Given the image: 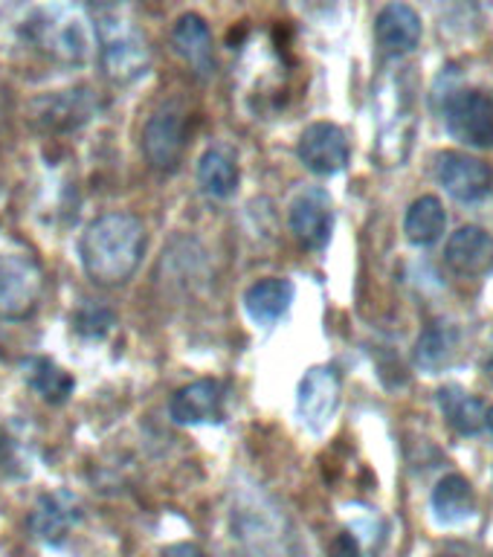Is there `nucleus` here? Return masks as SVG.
Listing matches in <instances>:
<instances>
[{
  "mask_svg": "<svg viewBox=\"0 0 493 557\" xmlns=\"http://www.w3.org/2000/svg\"><path fill=\"white\" fill-rule=\"evenodd\" d=\"M186 151V113L174 102L160 104L143 128V154L155 172H174Z\"/></svg>",
  "mask_w": 493,
  "mask_h": 557,
  "instance_id": "nucleus-5",
  "label": "nucleus"
},
{
  "mask_svg": "<svg viewBox=\"0 0 493 557\" xmlns=\"http://www.w3.org/2000/svg\"><path fill=\"white\" fill-rule=\"evenodd\" d=\"M96 99L87 87L76 90H59V94L41 96L33 102V122L41 131L50 134H67V131L82 128L96 113Z\"/></svg>",
  "mask_w": 493,
  "mask_h": 557,
  "instance_id": "nucleus-11",
  "label": "nucleus"
},
{
  "mask_svg": "<svg viewBox=\"0 0 493 557\" xmlns=\"http://www.w3.org/2000/svg\"><path fill=\"white\" fill-rule=\"evenodd\" d=\"M439 181H442V186L451 191L453 198L468 200V203L488 198L493 189L491 165L468 154H442Z\"/></svg>",
  "mask_w": 493,
  "mask_h": 557,
  "instance_id": "nucleus-14",
  "label": "nucleus"
},
{
  "mask_svg": "<svg viewBox=\"0 0 493 557\" xmlns=\"http://www.w3.org/2000/svg\"><path fill=\"white\" fill-rule=\"evenodd\" d=\"M226 386L215 377H200L174 392L169 400V416L174 424L195 426V424H218L224 421Z\"/></svg>",
  "mask_w": 493,
  "mask_h": 557,
  "instance_id": "nucleus-10",
  "label": "nucleus"
},
{
  "mask_svg": "<svg viewBox=\"0 0 493 557\" xmlns=\"http://www.w3.org/2000/svg\"><path fill=\"white\" fill-rule=\"evenodd\" d=\"M334 557H360V548H357V540L352 534H340L334 540Z\"/></svg>",
  "mask_w": 493,
  "mask_h": 557,
  "instance_id": "nucleus-26",
  "label": "nucleus"
},
{
  "mask_svg": "<svg viewBox=\"0 0 493 557\" xmlns=\"http://www.w3.org/2000/svg\"><path fill=\"white\" fill-rule=\"evenodd\" d=\"M456 343H459V334L447 322H435L418 339L416 363L424 372H439V369H444L456 357Z\"/></svg>",
  "mask_w": 493,
  "mask_h": 557,
  "instance_id": "nucleus-24",
  "label": "nucleus"
},
{
  "mask_svg": "<svg viewBox=\"0 0 493 557\" xmlns=\"http://www.w3.org/2000/svg\"><path fill=\"white\" fill-rule=\"evenodd\" d=\"M99 64H102L104 78L111 85H131L137 82L151 64V50H148L146 35L137 26L125 21L104 17L99 24Z\"/></svg>",
  "mask_w": 493,
  "mask_h": 557,
  "instance_id": "nucleus-3",
  "label": "nucleus"
},
{
  "mask_svg": "<svg viewBox=\"0 0 493 557\" xmlns=\"http://www.w3.org/2000/svg\"><path fill=\"white\" fill-rule=\"evenodd\" d=\"M374 38L381 44V50L390 52V55L412 52L421 41V15L400 0L386 3L374 21Z\"/></svg>",
  "mask_w": 493,
  "mask_h": 557,
  "instance_id": "nucleus-15",
  "label": "nucleus"
},
{
  "mask_svg": "<svg viewBox=\"0 0 493 557\" xmlns=\"http://www.w3.org/2000/svg\"><path fill=\"white\" fill-rule=\"evenodd\" d=\"M444 224H447V215H444L442 200L433 198V195H424V198L412 200V207L407 209L404 233L418 247H430V244L442 238Z\"/></svg>",
  "mask_w": 493,
  "mask_h": 557,
  "instance_id": "nucleus-21",
  "label": "nucleus"
},
{
  "mask_svg": "<svg viewBox=\"0 0 493 557\" xmlns=\"http://www.w3.org/2000/svg\"><path fill=\"white\" fill-rule=\"evenodd\" d=\"M296 287L285 276H264L256 278L247 290H244V311L250 317L252 325L259 329H273L285 320L291 305H294Z\"/></svg>",
  "mask_w": 493,
  "mask_h": 557,
  "instance_id": "nucleus-13",
  "label": "nucleus"
},
{
  "mask_svg": "<svg viewBox=\"0 0 493 557\" xmlns=\"http://www.w3.org/2000/svg\"><path fill=\"white\" fill-rule=\"evenodd\" d=\"M447 128L459 143L473 148H493V94L459 90L447 102Z\"/></svg>",
  "mask_w": 493,
  "mask_h": 557,
  "instance_id": "nucleus-7",
  "label": "nucleus"
},
{
  "mask_svg": "<svg viewBox=\"0 0 493 557\" xmlns=\"http://www.w3.org/2000/svg\"><path fill=\"white\" fill-rule=\"evenodd\" d=\"M433 511L435 520L444 522V525H459V522L470 520L477 511V496H473L468 479L459 476V473L444 476L433 487Z\"/></svg>",
  "mask_w": 493,
  "mask_h": 557,
  "instance_id": "nucleus-20",
  "label": "nucleus"
},
{
  "mask_svg": "<svg viewBox=\"0 0 493 557\" xmlns=\"http://www.w3.org/2000/svg\"><path fill=\"white\" fill-rule=\"evenodd\" d=\"M296 157L303 160L308 172L320 174V177L343 172L348 165V157H352L346 131L334 122H313L299 134Z\"/></svg>",
  "mask_w": 493,
  "mask_h": 557,
  "instance_id": "nucleus-8",
  "label": "nucleus"
},
{
  "mask_svg": "<svg viewBox=\"0 0 493 557\" xmlns=\"http://www.w3.org/2000/svg\"><path fill=\"white\" fill-rule=\"evenodd\" d=\"M38 41L41 47L64 61H85L94 50V33L78 12H56L38 24Z\"/></svg>",
  "mask_w": 493,
  "mask_h": 557,
  "instance_id": "nucleus-12",
  "label": "nucleus"
},
{
  "mask_svg": "<svg viewBox=\"0 0 493 557\" xmlns=\"http://www.w3.org/2000/svg\"><path fill=\"white\" fill-rule=\"evenodd\" d=\"M444 259L461 276H482L493 268V238L482 226H461L451 235Z\"/></svg>",
  "mask_w": 493,
  "mask_h": 557,
  "instance_id": "nucleus-17",
  "label": "nucleus"
},
{
  "mask_svg": "<svg viewBox=\"0 0 493 557\" xmlns=\"http://www.w3.org/2000/svg\"><path fill=\"white\" fill-rule=\"evenodd\" d=\"M230 529L242 557H299L291 522L261 487H233Z\"/></svg>",
  "mask_w": 493,
  "mask_h": 557,
  "instance_id": "nucleus-2",
  "label": "nucleus"
},
{
  "mask_svg": "<svg viewBox=\"0 0 493 557\" xmlns=\"http://www.w3.org/2000/svg\"><path fill=\"white\" fill-rule=\"evenodd\" d=\"M198 186L207 198L224 200L238 186V163L226 146L207 148L198 160Z\"/></svg>",
  "mask_w": 493,
  "mask_h": 557,
  "instance_id": "nucleus-19",
  "label": "nucleus"
},
{
  "mask_svg": "<svg viewBox=\"0 0 493 557\" xmlns=\"http://www.w3.org/2000/svg\"><path fill=\"white\" fill-rule=\"evenodd\" d=\"M485 424L491 426V433H493V407L485 412Z\"/></svg>",
  "mask_w": 493,
  "mask_h": 557,
  "instance_id": "nucleus-30",
  "label": "nucleus"
},
{
  "mask_svg": "<svg viewBox=\"0 0 493 557\" xmlns=\"http://www.w3.org/2000/svg\"><path fill=\"white\" fill-rule=\"evenodd\" d=\"M485 372H488V377H491V381H493V351H491V357H488V363H485Z\"/></svg>",
  "mask_w": 493,
  "mask_h": 557,
  "instance_id": "nucleus-29",
  "label": "nucleus"
},
{
  "mask_svg": "<svg viewBox=\"0 0 493 557\" xmlns=\"http://www.w3.org/2000/svg\"><path fill=\"white\" fill-rule=\"evenodd\" d=\"M24 369L26 383H29L47 404H64V400L73 395V389H76L73 374L64 372V369H61L56 360H50V357H33L29 363H24Z\"/></svg>",
  "mask_w": 493,
  "mask_h": 557,
  "instance_id": "nucleus-22",
  "label": "nucleus"
},
{
  "mask_svg": "<svg viewBox=\"0 0 493 557\" xmlns=\"http://www.w3.org/2000/svg\"><path fill=\"white\" fill-rule=\"evenodd\" d=\"M287 224L303 247L322 250L334 230V203H331L329 191L320 186H308L299 191L287 209Z\"/></svg>",
  "mask_w": 493,
  "mask_h": 557,
  "instance_id": "nucleus-9",
  "label": "nucleus"
},
{
  "mask_svg": "<svg viewBox=\"0 0 493 557\" xmlns=\"http://www.w3.org/2000/svg\"><path fill=\"white\" fill-rule=\"evenodd\" d=\"M163 557H207L195 543H174L163 552Z\"/></svg>",
  "mask_w": 493,
  "mask_h": 557,
  "instance_id": "nucleus-27",
  "label": "nucleus"
},
{
  "mask_svg": "<svg viewBox=\"0 0 493 557\" xmlns=\"http://www.w3.org/2000/svg\"><path fill=\"white\" fill-rule=\"evenodd\" d=\"M340 374L334 366H311L296 386V418L311 433H322L340 407Z\"/></svg>",
  "mask_w": 493,
  "mask_h": 557,
  "instance_id": "nucleus-6",
  "label": "nucleus"
},
{
  "mask_svg": "<svg viewBox=\"0 0 493 557\" xmlns=\"http://www.w3.org/2000/svg\"><path fill=\"white\" fill-rule=\"evenodd\" d=\"M78 522V508L67 494H44L29 513V529L47 546H61Z\"/></svg>",
  "mask_w": 493,
  "mask_h": 557,
  "instance_id": "nucleus-18",
  "label": "nucleus"
},
{
  "mask_svg": "<svg viewBox=\"0 0 493 557\" xmlns=\"http://www.w3.org/2000/svg\"><path fill=\"white\" fill-rule=\"evenodd\" d=\"M146 252V224L131 212H104L87 224L78 242L82 268L96 285H125Z\"/></svg>",
  "mask_w": 493,
  "mask_h": 557,
  "instance_id": "nucleus-1",
  "label": "nucleus"
},
{
  "mask_svg": "<svg viewBox=\"0 0 493 557\" xmlns=\"http://www.w3.org/2000/svg\"><path fill=\"white\" fill-rule=\"evenodd\" d=\"M439 404H442L444 416H447V424L456 433L473 435L479 433V426L485 424V407H482V400L473 398L461 386H444L439 392Z\"/></svg>",
  "mask_w": 493,
  "mask_h": 557,
  "instance_id": "nucleus-23",
  "label": "nucleus"
},
{
  "mask_svg": "<svg viewBox=\"0 0 493 557\" xmlns=\"http://www.w3.org/2000/svg\"><path fill=\"white\" fill-rule=\"evenodd\" d=\"M73 329L85 337H104L113 329V313L102 305H85L73 313Z\"/></svg>",
  "mask_w": 493,
  "mask_h": 557,
  "instance_id": "nucleus-25",
  "label": "nucleus"
},
{
  "mask_svg": "<svg viewBox=\"0 0 493 557\" xmlns=\"http://www.w3.org/2000/svg\"><path fill=\"white\" fill-rule=\"evenodd\" d=\"M172 44L177 55L192 67V73L200 78L212 76L215 70V55H212V29L200 15L186 12L177 17L172 29Z\"/></svg>",
  "mask_w": 493,
  "mask_h": 557,
  "instance_id": "nucleus-16",
  "label": "nucleus"
},
{
  "mask_svg": "<svg viewBox=\"0 0 493 557\" xmlns=\"http://www.w3.org/2000/svg\"><path fill=\"white\" fill-rule=\"evenodd\" d=\"M87 7L96 9L99 15H108V12H113V9H120L125 0H85Z\"/></svg>",
  "mask_w": 493,
  "mask_h": 557,
  "instance_id": "nucleus-28",
  "label": "nucleus"
},
{
  "mask_svg": "<svg viewBox=\"0 0 493 557\" xmlns=\"http://www.w3.org/2000/svg\"><path fill=\"white\" fill-rule=\"evenodd\" d=\"M44 294V268L29 252H0V317H33Z\"/></svg>",
  "mask_w": 493,
  "mask_h": 557,
  "instance_id": "nucleus-4",
  "label": "nucleus"
}]
</instances>
